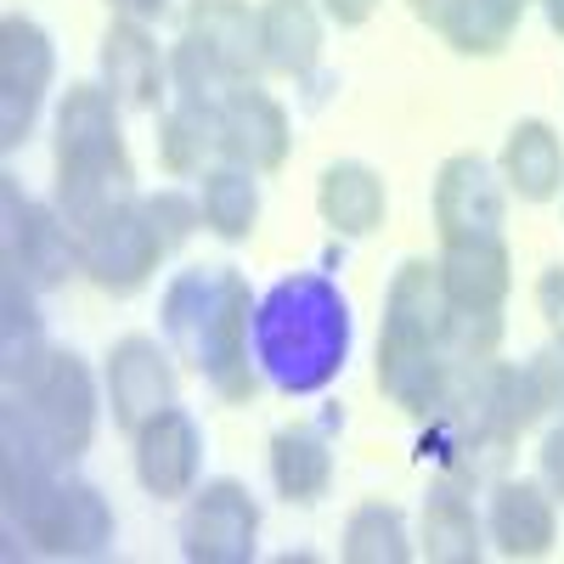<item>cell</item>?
Segmentation results:
<instances>
[{
	"mask_svg": "<svg viewBox=\"0 0 564 564\" xmlns=\"http://www.w3.org/2000/svg\"><path fill=\"white\" fill-rule=\"evenodd\" d=\"M350 356V305L339 282L294 271L254 305V367L282 395H316Z\"/></svg>",
	"mask_w": 564,
	"mask_h": 564,
	"instance_id": "1",
	"label": "cell"
},
{
	"mask_svg": "<svg viewBox=\"0 0 564 564\" xmlns=\"http://www.w3.org/2000/svg\"><path fill=\"white\" fill-rule=\"evenodd\" d=\"M164 334L181 361H193L220 401H249L260 372L249 361V282L231 265H193L164 289Z\"/></svg>",
	"mask_w": 564,
	"mask_h": 564,
	"instance_id": "2",
	"label": "cell"
},
{
	"mask_svg": "<svg viewBox=\"0 0 564 564\" xmlns=\"http://www.w3.org/2000/svg\"><path fill=\"white\" fill-rule=\"evenodd\" d=\"M135 198V164L119 135V102L113 90L74 85L57 108V215L68 231L90 226L113 204Z\"/></svg>",
	"mask_w": 564,
	"mask_h": 564,
	"instance_id": "3",
	"label": "cell"
},
{
	"mask_svg": "<svg viewBox=\"0 0 564 564\" xmlns=\"http://www.w3.org/2000/svg\"><path fill=\"white\" fill-rule=\"evenodd\" d=\"M7 430L29 435L52 463H74L97 435V379L74 350H45L12 384Z\"/></svg>",
	"mask_w": 564,
	"mask_h": 564,
	"instance_id": "4",
	"label": "cell"
},
{
	"mask_svg": "<svg viewBox=\"0 0 564 564\" xmlns=\"http://www.w3.org/2000/svg\"><path fill=\"white\" fill-rule=\"evenodd\" d=\"M7 520L29 547L52 558H90L113 542V508L102 502V491L63 480L57 468L29 480L23 491H7Z\"/></svg>",
	"mask_w": 564,
	"mask_h": 564,
	"instance_id": "5",
	"label": "cell"
},
{
	"mask_svg": "<svg viewBox=\"0 0 564 564\" xmlns=\"http://www.w3.org/2000/svg\"><path fill=\"white\" fill-rule=\"evenodd\" d=\"M74 238H79V271L97 282L102 294H119V300L135 294L141 282L159 271V260L170 254V243L159 238V226H153V215H148L141 198L113 204L108 215L79 226Z\"/></svg>",
	"mask_w": 564,
	"mask_h": 564,
	"instance_id": "6",
	"label": "cell"
},
{
	"mask_svg": "<svg viewBox=\"0 0 564 564\" xmlns=\"http://www.w3.org/2000/svg\"><path fill=\"white\" fill-rule=\"evenodd\" d=\"M52 34H45L34 18H7L0 23V148H23L34 113L52 90Z\"/></svg>",
	"mask_w": 564,
	"mask_h": 564,
	"instance_id": "7",
	"label": "cell"
},
{
	"mask_svg": "<svg viewBox=\"0 0 564 564\" xmlns=\"http://www.w3.org/2000/svg\"><path fill=\"white\" fill-rule=\"evenodd\" d=\"M0 198H7V238H0V260L18 265L34 289H57L68 271H79V238L68 231V220L57 215V204L23 198L12 175H7V186H0Z\"/></svg>",
	"mask_w": 564,
	"mask_h": 564,
	"instance_id": "8",
	"label": "cell"
},
{
	"mask_svg": "<svg viewBox=\"0 0 564 564\" xmlns=\"http://www.w3.org/2000/svg\"><path fill=\"white\" fill-rule=\"evenodd\" d=\"M446 327H452V294L441 282V265L406 260L390 282L384 300V339L379 350H406V356H446Z\"/></svg>",
	"mask_w": 564,
	"mask_h": 564,
	"instance_id": "9",
	"label": "cell"
},
{
	"mask_svg": "<svg viewBox=\"0 0 564 564\" xmlns=\"http://www.w3.org/2000/svg\"><path fill=\"white\" fill-rule=\"evenodd\" d=\"M254 536H260V502L238 480H209L181 525V547L193 564H243L254 558Z\"/></svg>",
	"mask_w": 564,
	"mask_h": 564,
	"instance_id": "10",
	"label": "cell"
},
{
	"mask_svg": "<svg viewBox=\"0 0 564 564\" xmlns=\"http://www.w3.org/2000/svg\"><path fill=\"white\" fill-rule=\"evenodd\" d=\"M435 226L446 243H497L502 238V186L480 153H457L435 175Z\"/></svg>",
	"mask_w": 564,
	"mask_h": 564,
	"instance_id": "11",
	"label": "cell"
},
{
	"mask_svg": "<svg viewBox=\"0 0 564 564\" xmlns=\"http://www.w3.org/2000/svg\"><path fill=\"white\" fill-rule=\"evenodd\" d=\"M108 395H113V423L124 435H141L159 412L175 406V367L148 334H124L108 350Z\"/></svg>",
	"mask_w": 564,
	"mask_h": 564,
	"instance_id": "12",
	"label": "cell"
},
{
	"mask_svg": "<svg viewBox=\"0 0 564 564\" xmlns=\"http://www.w3.org/2000/svg\"><path fill=\"white\" fill-rule=\"evenodd\" d=\"M193 52L209 57V68L226 85H254V74L265 68V34H260V12H249L243 0H198L186 12V34Z\"/></svg>",
	"mask_w": 564,
	"mask_h": 564,
	"instance_id": "13",
	"label": "cell"
},
{
	"mask_svg": "<svg viewBox=\"0 0 564 564\" xmlns=\"http://www.w3.org/2000/svg\"><path fill=\"white\" fill-rule=\"evenodd\" d=\"M289 113L260 85H231L220 97V159L249 175H265L289 159Z\"/></svg>",
	"mask_w": 564,
	"mask_h": 564,
	"instance_id": "14",
	"label": "cell"
},
{
	"mask_svg": "<svg viewBox=\"0 0 564 564\" xmlns=\"http://www.w3.org/2000/svg\"><path fill=\"white\" fill-rule=\"evenodd\" d=\"M198 457H204L198 423L181 406H170L135 435V480L153 497H186L198 480Z\"/></svg>",
	"mask_w": 564,
	"mask_h": 564,
	"instance_id": "15",
	"label": "cell"
},
{
	"mask_svg": "<svg viewBox=\"0 0 564 564\" xmlns=\"http://www.w3.org/2000/svg\"><path fill=\"white\" fill-rule=\"evenodd\" d=\"M102 74H108L113 102H124V108H153L159 90H164L159 40L141 29V23L119 18V23L102 34Z\"/></svg>",
	"mask_w": 564,
	"mask_h": 564,
	"instance_id": "16",
	"label": "cell"
},
{
	"mask_svg": "<svg viewBox=\"0 0 564 564\" xmlns=\"http://www.w3.org/2000/svg\"><path fill=\"white\" fill-rule=\"evenodd\" d=\"M384 175L367 170L356 159L345 164H327L322 170V186H316V209L322 220L339 231V238H367V231L384 226Z\"/></svg>",
	"mask_w": 564,
	"mask_h": 564,
	"instance_id": "17",
	"label": "cell"
},
{
	"mask_svg": "<svg viewBox=\"0 0 564 564\" xmlns=\"http://www.w3.org/2000/svg\"><path fill=\"white\" fill-rule=\"evenodd\" d=\"M491 542L508 558H542L553 547V502L536 480H502L491 491Z\"/></svg>",
	"mask_w": 564,
	"mask_h": 564,
	"instance_id": "18",
	"label": "cell"
},
{
	"mask_svg": "<svg viewBox=\"0 0 564 564\" xmlns=\"http://www.w3.org/2000/svg\"><path fill=\"white\" fill-rule=\"evenodd\" d=\"M502 181L513 198L525 204H547L558 186H564V148L553 124L542 119H520L508 130V148H502Z\"/></svg>",
	"mask_w": 564,
	"mask_h": 564,
	"instance_id": "19",
	"label": "cell"
},
{
	"mask_svg": "<svg viewBox=\"0 0 564 564\" xmlns=\"http://www.w3.org/2000/svg\"><path fill=\"white\" fill-rule=\"evenodd\" d=\"M423 553L435 564H475L480 558V520L463 480L441 475L423 497Z\"/></svg>",
	"mask_w": 564,
	"mask_h": 564,
	"instance_id": "20",
	"label": "cell"
},
{
	"mask_svg": "<svg viewBox=\"0 0 564 564\" xmlns=\"http://www.w3.org/2000/svg\"><path fill=\"white\" fill-rule=\"evenodd\" d=\"M441 282L457 311H502L508 294V243H446L441 254Z\"/></svg>",
	"mask_w": 564,
	"mask_h": 564,
	"instance_id": "21",
	"label": "cell"
},
{
	"mask_svg": "<svg viewBox=\"0 0 564 564\" xmlns=\"http://www.w3.org/2000/svg\"><path fill=\"white\" fill-rule=\"evenodd\" d=\"M260 34H265V68L271 74L305 79L322 57V18L311 0H265Z\"/></svg>",
	"mask_w": 564,
	"mask_h": 564,
	"instance_id": "22",
	"label": "cell"
},
{
	"mask_svg": "<svg viewBox=\"0 0 564 564\" xmlns=\"http://www.w3.org/2000/svg\"><path fill=\"white\" fill-rule=\"evenodd\" d=\"M531 0H446V12L435 18L441 40L463 57H491L513 40Z\"/></svg>",
	"mask_w": 564,
	"mask_h": 564,
	"instance_id": "23",
	"label": "cell"
},
{
	"mask_svg": "<svg viewBox=\"0 0 564 564\" xmlns=\"http://www.w3.org/2000/svg\"><path fill=\"white\" fill-rule=\"evenodd\" d=\"M220 153V102L209 97H181L164 124H159V159L170 175H193L204 170V159Z\"/></svg>",
	"mask_w": 564,
	"mask_h": 564,
	"instance_id": "24",
	"label": "cell"
},
{
	"mask_svg": "<svg viewBox=\"0 0 564 564\" xmlns=\"http://www.w3.org/2000/svg\"><path fill=\"white\" fill-rule=\"evenodd\" d=\"M271 480L289 502H316L334 480V457L316 430H276L271 441Z\"/></svg>",
	"mask_w": 564,
	"mask_h": 564,
	"instance_id": "25",
	"label": "cell"
},
{
	"mask_svg": "<svg viewBox=\"0 0 564 564\" xmlns=\"http://www.w3.org/2000/svg\"><path fill=\"white\" fill-rule=\"evenodd\" d=\"M204 226L215 231V238H226V243H243L249 231H254V220H260V193H254V181H249V170H238V164H226V170H209L204 175Z\"/></svg>",
	"mask_w": 564,
	"mask_h": 564,
	"instance_id": "26",
	"label": "cell"
},
{
	"mask_svg": "<svg viewBox=\"0 0 564 564\" xmlns=\"http://www.w3.org/2000/svg\"><path fill=\"white\" fill-rule=\"evenodd\" d=\"M345 558L350 564H406V520L395 502H361L345 525Z\"/></svg>",
	"mask_w": 564,
	"mask_h": 564,
	"instance_id": "27",
	"label": "cell"
},
{
	"mask_svg": "<svg viewBox=\"0 0 564 564\" xmlns=\"http://www.w3.org/2000/svg\"><path fill=\"white\" fill-rule=\"evenodd\" d=\"M148 204V215H153V226H159V238L170 243V249H181L186 238H193V226L204 220V209H193L181 193H153V198H141Z\"/></svg>",
	"mask_w": 564,
	"mask_h": 564,
	"instance_id": "28",
	"label": "cell"
},
{
	"mask_svg": "<svg viewBox=\"0 0 564 564\" xmlns=\"http://www.w3.org/2000/svg\"><path fill=\"white\" fill-rule=\"evenodd\" d=\"M525 367H531V379H536V390H542V406H547V412H564V345L553 339V345L536 350Z\"/></svg>",
	"mask_w": 564,
	"mask_h": 564,
	"instance_id": "29",
	"label": "cell"
},
{
	"mask_svg": "<svg viewBox=\"0 0 564 564\" xmlns=\"http://www.w3.org/2000/svg\"><path fill=\"white\" fill-rule=\"evenodd\" d=\"M536 305H542V316L553 327V339L564 345V265H553V271L536 276Z\"/></svg>",
	"mask_w": 564,
	"mask_h": 564,
	"instance_id": "30",
	"label": "cell"
},
{
	"mask_svg": "<svg viewBox=\"0 0 564 564\" xmlns=\"http://www.w3.org/2000/svg\"><path fill=\"white\" fill-rule=\"evenodd\" d=\"M542 486L553 491V497H564V423L558 430H547V441H542Z\"/></svg>",
	"mask_w": 564,
	"mask_h": 564,
	"instance_id": "31",
	"label": "cell"
},
{
	"mask_svg": "<svg viewBox=\"0 0 564 564\" xmlns=\"http://www.w3.org/2000/svg\"><path fill=\"white\" fill-rule=\"evenodd\" d=\"M108 7L119 18H130V23H159V18H175L186 0H108Z\"/></svg>",
	"mask_w": 564,
	"mask_h": 564,
	"instance_id": "32",
	"label": "cell"
},
{
	"mask_svg": "<svg viewBox=\"0 0 564 564\" xmlns=\"http://www.w3.org/2000/svg\"><path fill=\"white\" fill-rule=\"evenodd\" d=\"M327 7V18H334L339 29H361L372 12H379V0H322Z\"/></svg>",
	"mask_w": 564,
	"mask_h": 564,
	"instance_id": "33",
	"label": "cell"
},
{
	"mask_svg": "<svg viewBox=\"0 0 564 564\" xmlns=\"http://www.w3.org/2000/svg\"><path fill=\"white\" fill-rule=\"evenodd\" d=\"M412 12H417L423 23H435V18L446 12V0H412Z\"/></svg>",
	"mask_w": 564,
	"mask_h": 564,
	"instance_id": "34",
	"label": "cell"
},
{
	"mask_svg": "<svg viewBox=\"0 0 564 564\" xmlns=\"http://www.w3.org/2000/svg\"><path fill=\"white\" fill-rule=\"evenodd\" d=\"M542 12H547V23H553V34L564 40V0H542Z\"/></svg>",
	"mask_w": 564,
	"mask_h": 564,
	"instance_id": "35",
	"label": "cell"
}]
</instances>
